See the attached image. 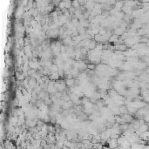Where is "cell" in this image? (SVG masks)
Here are the masks:
<instances>
[{
  "instance_id": "6da1fadb",
  "label": "cell",
  "mask_w": 149,
  "mask_h": 149,
  "mask_svg": "<svg viewBox=\"0 0 149 149\" xmlns=\"http://www.w3.org/2000/svg\"><path fill=\"white\" fill-rule=\"evenodd\" d=\"M117 48L118 50H120V51H124L126 49V45H119L117 46Z\"/></svg>"
},
{
  "instance_id": "7a4b0ae2",
  "label": "cell",
  "mask_w": 149,
  "mask_h": 149,
  "mask_svg": "<svg viewBox=\"0 0 149 149\" xmlns=\"http://www.w3.org/2000/svg\"><path fill=\"white\" fill-rule=\"evenodd\" d=\"M86 67L88 68V69H92V70H93L95 68V65H87Z\"/></svg>"
}]
</instances>
